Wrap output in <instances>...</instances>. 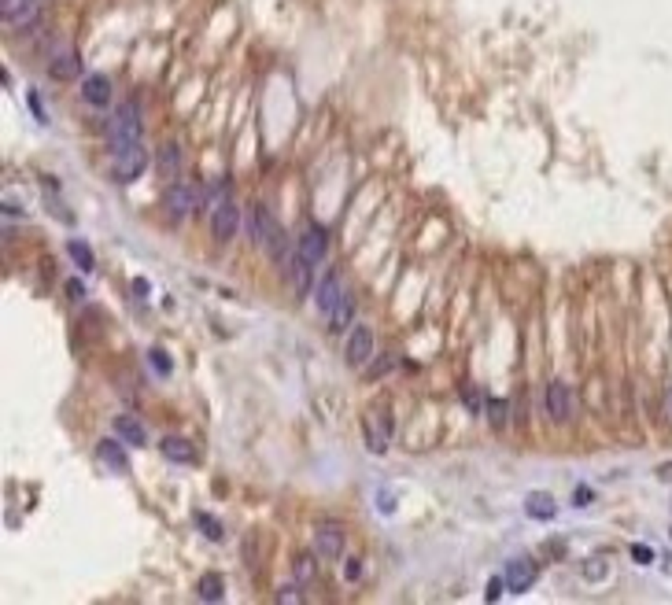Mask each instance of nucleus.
I'll use <instances>...</instances> for the list:
<instances>
[{"mask_svg": "<svg viewBox=\"0 0 672 605\" xmlns=\"http://www.w3.org/2000/svg\"><path fill=\"white\" fill-rule=\"evenodd\" d=\"M111 152H114V177L122 185L137 181L144 170V133H141V104L126 100L114 111L111 122Z\"/></svg>", "mask_w": 672, "mask_h": 605, "instance_id": "1", "label": "nucleus"}, {"mask_svg": "<svg viewBox=\"0 0 672 605\" xmlns=\"http://www.w3.org/2000/svg\"><path fill=\"white\" fill-rule=\"evenodd\" d=\"M255 233H259V244L266 248V255L273 263H288V236L281 222H277L266 207H255Z\"/></svg>", "mask_w": 672, "mask_h": 605, "instance_id": "2", "label": "nucleus"}, {"mask_svg": "<svg viewBox=\"0 0 672 605\" xmlns=\"http://www.w3.org/2000/svg\"><path fill=\"white\" fill-rule=\"evenodd\" d=\"M237 229H240V210L233 203V196H218L215 207H211V233H215L218 244H225L237 236Z\"/></svg>", "mask_w": 672, "mask_h": 605, "instance_id": "3", "label": "nucleus"}, {"mask_svg": "<svg viewBox=\"0 0 672 605\" xmlns=\"http://www.w3.org/2000/svg\"><path fill=\"white\" fill-rule=\"evenodd\" d=\"M0 15L11 30H30L41 19V0H0Z\"/></svg>", "mask_w": 672, "mask_h": 605, "instance_id": "4", "label": "nucleus"}, {"mask_svg": "<svg viewBox=\"0 0 672 605\" xmlns=\"http://www.w3.org/2000/svg\"><path fill=\"white\" fill-rule=\"evenodd\" d=\"M314 550H318L322 561H336L340 553H343V528L336 525V520H325V525H318V532H314Z\"/></svg>", "mask_w": 672, "mask_h": 605, "instance_id": "5", "label": "nucleus"}, {"mask_svg": "<svg viewBox=\"0 0 672 605\" xmlns=\"http://www.w3.org/2000/svg\"><path fill=\"white\" fill-rule=\"evenodd\" d=\"M325 251H329V233H325L322 225H307L303 229V236H300V255L307 258L310 266H318Z\"/></svg>", "mask_w": 672, "mask_h": 605, "instance_id": "6", "label": "nucleus"}, {"mask_svg": "<svg viewBox=\"0 0 672 605\" xmlns=\"http://www.w3.org/2000/svg\"><path fill=\"white\" fill-rule=\"evenodd\" d=\"M506 591L510 594H524L529 591V587L536 583V565L529 561V558H517V561H510L506 565Z\"/></svg>", "mask_w": 672, "mask_h": 605, "instance_id": "7", "label": "nucleus"}, {"mask_svg": "<svg viewBox=\"0 0 672 605\" xmlns=\"http://www.w3.org/2000/svg\"><path fill=\"white\" fill-rule=\"evenodd\" d=\"M373 358V333L366 325H355L348 336V366H366Z\"/></svg>", "mask_w": 672, "mask_h": 605, "instance_id": "8", "label": "nucleus"}, {"mask_svg": "<svg viewBox=\"0 0 672 605\" xmlns=\"http://www.w3.org/2000/svg\"><path fill=\"white\" fill-rule=\"evenodd\" d=\"M163 207H167V215L177 222V218H185L189 210L196 207V192H192L189 185L177 181V185H170V188H167V196H163Z\"/></svg>", "mask_w": 672, "mask_h": 605, "instance_id": "9", "label": "nucleus"}, {"mask_svg": "<svg viewBox=\"0 0 672 605\" xmlns=\"http://www.w3.org/2000/svg\"><path fill=\"white\" fill-rule=\"evenodd\" d=\"M343 299V284H340V277L336 273H325L322 281H318V288H314V303H318V310L325 318L336 310V303Z\"/></svg>", "mask_w": 672, "mask_h": 605, "instance_id": "10", "label": "nucleus"}, {"mask_svg": "<svg viewBox=\"0 0 672 605\" xmlns=\"http://www.w3.org/2000/svg\"><path fill=\"white\" fill-rule=\"evenodd\" d=\"M547 414L554 421H569L572 417V395H569V388L562 381L547 384Z\"/></svg>", "mask_w": 672, "mask_h": 605, "instance_id": "11", "label": "nucleus"}, {"mask_svg": "<svg viewBox=\"0 0 672 605\" xmlns=\"http://www.w3.org/2000/svg\"><path fill=\"white\" fill-rule=\"evenodd\" d=\"M81 96H86L93 107H107L111 104V81H107V74H86V81H81Z\"/></svg>", "mask_w": 672, "mask_h": 605, "instance_id": "12", "label": "nucleus"}, {"mask_svg": "<svg viewBox=\"0 0 672 605\" xmlns=\"http://www.w3.org/2000/svg\"><path fill=\"white\" fill-rule=\"evenodd\" d=\"M159 450H163V457L167 462H174V465H192L196 462V447L189 443V439H182V436H167L159 443Z\"/></svg>", "mask_w": 672, "mask_h": 605, "instance_id": "13", "label": "nucleus"}, {"mask_svg": "<svg viewBox=\"0 0 672 605\" xmlns=\"http://www.w3.org/2000/svg\"><path fill=\"white\" fill-rule=\"evenodd\" d=\"M114 436H119L126 447H144V443H148V432H144V424L134 421L129 414H119V417H114Z\"/></svg>", "mask_w": 672, "mask_h": 605, "instance_id": "14", "label": "nucleus"}, {"mask_svg": "<svg viewBox=\"0 0 672 605\" xmlns=\"http://www.w3.org/2000/svg\"><path fill=\"white\" fill-rule=\"evenodd\" d=\"M78 71H81V63H78L74 48H63V52L52 56V63H48V74L56 81H71V78H78Z\"/></svg>", "mask_w": 672, "mask_h": 605, "instance_id": "15", "label": "nucleus"}, {"mask_svg": "<svg viewBox=\"0 0 672 605\" xmlns=\"http://www.w3.org/2000/svg\"><path fill=\"white\" fill-rule=\"evenodd\" d=\"M524 513H529L532 520H554V513H558V502H554L547 491H532L529 498H524Z\"/></svg>", "mask_w": 672, "mask_h": 605, "instance_id": "16", "label": "nucleus"}, {"mask_svg": "<svg viewBox=\"0 0 672 605\" xmlns=\"http://www.w3.org/2000/svg\"><path fill=\"white\" fill-rule=\"evenodd\" d=\"M96 454H100V462L107 465V469H114L122 477V472H129V457H126V450H122V439L114 443V439H104L100 447H96Z\"/></svg>", "mask_w": 672, "mask_h": 605, "instance_id": "17", "label": "nucleus"}, {"mask_svg": "<svg viewBox=\"0 0 672 605\" xmlns=\"http://www.w3.org/2000/svg\"><path fill=\"white\" fill-rule=\"evenodd\" d=\"M177 170H182V148H177L174 140H167L159 148V174L163 177H177Z\"/></svg>", "mask_w": 672, "mask_h": 605, "instance_id": "18", "label": "nucleus"}, {"mask_svg": "<svg viewBox=\"0 0 672 605\" xmlns=\"http://www.w3.org/2000/svg\"><path fill=\"white\" fill-rule=\"evenodd\" d=\"M67 255L74 258V266H78L81 273H93V266H96V255H93V248H89V244H81V240H71V244H67Z\"/></svg>", "mask_w": 672, "mask_h": 605, "instance_id": "19", "label": "nucleus"}, {"mask_svg": "<svg viewBox=\"0 0 672 605\" xmlns=\"http://www.w3.org/2000/svg\"><path fill=\"white\" fill-rule=\"evenodd\" d=\"M292 281H296V292H300V296H303V292H310V270H314V266H310L307 263V258L296 251V255H292Z\"/></svg>", "mask_w": 672, "mask_h": 605, "instance_id": "20", "label": "nucleus"}, {"mask_svg": "<svg viewBox=\"0 0 672 605\" xmlns=\"http://www.w3.org/2000/svg\"><path fill=\"white\" fill-rule=\"evenodd\" d=\"M196 594L207 598V601H222V576H218V572H207V576H200V583H196Z\"/></svg>", "mask_w": 672, "mask_h": 605, "instance_id": "21", "label": "nucleus"}, {"mask_svg": "<svg viewBox=\"0 0 672 605\" xmlns=\"http://www.w3.org/2000/svg\"><path fill=\"white\" fill-rule=\"evenodd\" d=\"M351 314H355V299H351V292H343V299L336 303V310L329 314V321H333V329L340 333V329H348V321H351Z\"/></svg>", "mask_w": 672, "mask_h": 605, "instance_id": "22", "label": "nucleus"}, {"mask_svg": "<svg viewBox=\"0 0 672 605\" xmlns=\"http://www.w3.org/2000/svg\"><path fill=\"white\" fill-rule=\"evenodd\" d=\"M196 525H200V532L211 539V543H222V539H225V532H222V520L218 517H211V513H196Z\"/></svg>", "mask_w": 672, "mask_h": 605, "instance_id": "23", "label": "nucleus"}, {"mask_svg": "<svg viewBox=\"0 0 672 605\" xmlns=\"http://www.w3.org/2000/svg\"><path fill=\"white\" fill-rule=\"evenodd\" d=\"M506 410H510V402H506V399H491V402H488L491 429H502V424H506Z\"/></svg>", "mask_w": 672, "mask_h": 605, "instance_id": "24", "label": "nucleus"}, {"mask_svg": "<svg viewBox=\"0 0 672 605\" xmlns=\"http://www.w3.org/2000/svg\"><path fill=\"white\" fill-rule=\"evenodd\" d=\"M148 358H152V366H155V373H159V377H167V373H170V358H167V351L152 347V351H148Z\"/></svg>", "mask_w": 672, "mask_h": 605, "instance_id": "25", "label": "nucleus"}, {"mask_svg": "<svg viewBox=\"0 0 672 605\" xmlns=\"http://www.w3.org/2000/svg\"><path fill=\"white\" fill-rule=\"evenodd\" d=\"M632 558H635V565H650V561H654V550H650L647 543H632Z\"/></svg>", "mask_w": 672, "mask_h": 605, "instance_id": "26", "label": "nucleus"}, {"mask_svg": "<svg viewBox=\"0 0 672 605\" xmlns=\"http://www.w3.org/2000/svg\"><path fill=\"white\" fill-rule=\"evenodd\" d=\"M506 591V580H488V591H484V601H499V594Z\"/></svg>", "mask_w": 672, "mask_h": 605, "instance_id": "27", "label": "nucleus"}, {"mask_svg": "<svg viewBox=\"0 0 672 605\" xmlns=\"http://www.w3.org/2000/svg\"><path fill=\"white\" fill-rule=\"evenodd\" d=\"M296 576H300V580H310V576H314V558H300Z\"/></svg>", "mask_w": 672, "mask_h": 605, "instance_id": "28", "label": "nucleus"}, {"mask_svg": "<svg viewBox=\"0 0 672 605\" xmlns=\"http://www.w3.org/2000/svg\"><path fill=\"white\" fill-rule=\"evenodd\" d=\"M584 576H587V580H602V576H606V565H602V561L584 565Z\"/></svg>", "mask_w": 672, "mask_h": 605, "instance_id": "29", "label": "nucleus"}, {"mask_svg": "<svg viewBox=\"0 0 672 605\" xmlns=\"http://www.w3.org/2000/svg\"><path fill=\"white\" fill-rule=\"evenodd\" d=\"M358 576H362V565H358V561L351 558L348 565H343V580H348V583H351V580H358Z\"/></svg>", "mask_w": 672, "mask_h": 605, "instance_id": "30", "label": "nucleus"}, {"mask_svg": "<svg viewBox=\"0 0 672 605\" xmlns=\"http://www.w3.org/2000/svg\"><path fill=\"white\" fill-rule=\"evenodd\" d=\"M134 292H137V299H148V292H152V284L144 281V277H137L134 281Z\"/></svg>", "mask_w": 672, "mask_h": 605, "instance_id": "31", "label": "nucleus"}, {"mask_svg": "<svg viewBox=\"0 0 672 605\" xmlns=\"http://www.w3.org/2000/svg\"><path fill=\"white\" fill-rule=\"evenodd\" d=\"M277 601H300V591H296V587H281V594H277Z\"/></svg>", "mask_w": 672, "mask_h": 605, "instance_id": "32", "label": "nucleus"}, {"mask_svg": "<svg viewBox=\"0 0 672 605\" xmlns=\"http://www.w3.org/2000/svg\"><path fill=\"white\" fill-rule=\"evenodd\" d=\"M595 502V491H587V487H577V505H591Z\"/></svg>", "mask_w": 672, "mask_h": 605, "instance_id": "33", "label": "nucleus"}, {"mask_svg": "<svg viewBox=\"0 0 672 605\" xmlns=\"http://www.w3.org/2000/svg\"><path fill=\"white\" fill-rule=\"evenodd\" d=\"M466 406H469V410H473V414H477V410H481V395H477V391H466Z\"/></svg>", "mask_w": 672, "mask_h": 605, "instance_id": "34", "label": "nucleus"}, {"mask_svg": "<svg viewBox=\"0 0 672 605\" xmlns=\"http://www.w3.org/2000/svg\"><path fill=\"white\" fill-rule=\"evenodd\" d=\"M30 107H34V114H37V119L45 122V111H41V100H37V96H34V92H30Z\"/></svg>", "mask_w": 672, "mask_h": 605, "instance_id": "35", "label": "nucleus"}, {"mask_svg": "<svg viewBox=\"0 0 672 605\" xmlns=\"http://www.w3.org/2000/svg\"><path fill=\"white\" fill-rule=\"evenodd\" d=\"M67 292H71V299H81V281H71Z\"/></svg>", "mask_w": 672, "mask_h": 605, "instance_id": "36", "label": "nucleus"}]
</instances>
